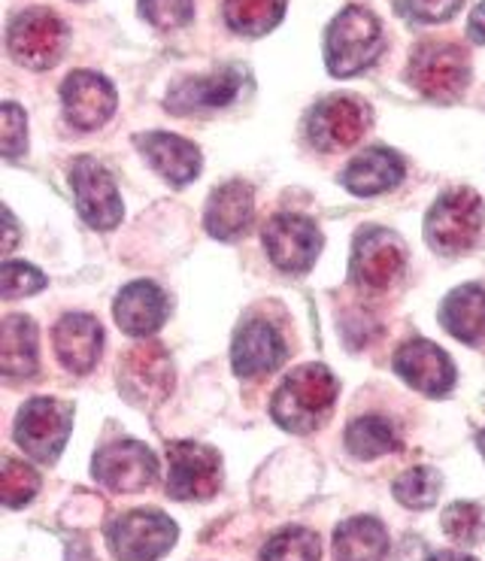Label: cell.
<instances>
[{"instance_id": "cell-1", "label": "cell", "mask_w": 485, "mask_h": 561, "mask_svg": "<svg viewBox=\"0 0 485 561\" xmlns=\"http://www.w3.org/2000/svg\"><path fill=\"white\" fill-rule=\"evenodd\" d=\"M337 392H340V386L328 367L303 365L276 389L270 413H274L276 425L295 431V434H307L325 422L331 407L337 401Z\"/></svg>"}, {"instance_id": "cell-2", "label": "cell", "mask_w": 485, "mask_h": 561, "mask_svg": "<svg viewBox=\"0 0 485 561\" xmlns=\"http://www.w3.org/2000/svg\"><path fill=\"white\" fill-rule=\"evenodd\" d=\"M385 49L380 19L365 7H346L325 31V65L337 79L358 77Z\"/></svg>"}, {"instance_id": "cell-3", "label": "cell", "mask_w": 485, "mask_h": 561, "mask_svg": "<svg viewBox=\"0 0 485 561\" xmlns=\"http://www.w3.org/2000/svg\"><path fill=\"white\" fill-rule=\"evenodd\" d=\"M407 79L425 98L452 104V101H459L471 82V58L459 43L425 39L409 58Z\"/></svg>"}, {"instance_id": "cell-4", "label": "cell", "mask_w": 485, "mask_h": 561, "mask_svg": "<svg viewBox=\"0 0 485 561\" xmlns=\"http://www.w3.org/2000/svg\"><path fill=\"white\" fill-rule=\"evenodd\" d=\"M483 222L485 207L480 195L471 188H455L437 197L425 219V240L440 255H459L480 240Z\"/></svg>"}, {"instance_id": "cell-5", "label": "cell", "mask_w": 485, "mask_h": 561, "mask_svg": "<svg viewBox=\"0 0 485 561\" xmlns=\"http://www.w3.org/2000/svg\"><path fill=\"white\" fill-rule=\"evenodd\" d=\"M7 46L15 61L27 70L53 67L67 49V27L53 10H25L10 22Z\"/></svg>"}, {"instance_id": "cell-6", "label": "cell", "mask_w": 485, "mask_h": 561, "mask_svg": "<svg viewBox=\"0 0 485 561\" xmlns=\"http://www.w3.org/2000/svg\"><path fill=\"white\" fill-rule=\"evenodd\" d=\"M73 428V410L55 398H34L15 416V444L43 465L61 456Z\"/></svg>"}, {"instance_id": "cell-7", "label": "cell", "mask_w": 485, "mask_h": 561, "mask_svg": "<svg viewBox=\"0 0 485 561\" xmlns=\"http://www.w3.org/2000/svg\"><path fill=\"white\" fill-rule=\"evenodd\" d=\"M106 537L118 561H155L176 543V523L158 510H134L109 525Z\"/></svg>"}, {"instance_id": "cell-8", "label": "cell", "mask_w": 485, "mask_h": 561, "mask_svg": "<svg viewBox=\"0 0 485 561\" xmlns=\"http://www.w3.org/2000/svg\"><path fill=\"white\" fill-rule=\"evenodd\" d=\"M70 185H73L79 216L92 228L109 231L122 222V197H118L116 180L101 161L77 158L70 170Z\"/></svg>"}, {"instance_id": "cell-9", "label": "cell", "mask_w": 485, "mask_h": 561, "mask_svg": "<svg viewBox=\"0 0 485 561\" xmlns=\"http://www.w3.org/2000/svg\"><path fill=\"white\" fill-rule=\"evenodd\" d=\"M264 247L270 262L286 274H307L322 252V234L307 216L279 213L264 228Z\"/></svg>"}, {"instance_id": "cell-10", "label": "cell", "mask_w": 485, "mask_h": 561, "mask_svg": "<svg viewBox=\"0 0 485 561\" xmlns=\"http://www.w3.org/2000/svg\"><path fill=\"white\" fill-rule=\"evenodd\" d=\"M171 477L168 492L176 501H207L222 485V461L219 456L197 444H173L168 446Z\"/></svg>"}, {"instance_id": "cell-11", "label": "cell", "mask_w": 485, "mask_h": 561, "mask_svg": "<svg viewBox=\"0 0 485 561\" xmlns=\"http://www.w3.org/2000/svg\"><path fill=\"white\" fill-rule=\"evenodd\" d=\"M118 386L125 398L134 404H158L164 401L173 389V365L171 355L158 343H140L118 367Z\"/></svg>"}, {"instance_id": "cell-12", "label": "cell", "mask_w": 485, "mask_h": 561, "mask_svg": "<svg viewBox=\"0 0 485 561\" xmlns=\"http://www.w3.org/2000/svg\"><path fill=\"white\" fill-rule=\"evenodd\" d=\"M61 104L65 118L79 131H97L113 118L118 94L113 82L92 70H77L61 85Z\"/></svg>"}, {"instance_id": "cell-13", "label": "cell", "mask_w": 485, "mask_h": 561, "mask_svg": "<svg viewBox=\"0 0 485 561\" xmlns=\"http://www.w3.org/2000/svg\"><path fill=\"white\" fill-rule=\"evenodd\" d=\"M365 128H368V113L353 98H325L307 116V137L322 152L349 149L365 137Z\"/></svg>"}, {"instance_id": "cell-14", "label": "cell", "mask_w": 485, "mask_h": 561, "mask_svg": "<svg viewBox=\"0 0 485 561\" xmlns=\"http://www.w3.org/2000/svg\"><path fill=\"white\" fill-rule=\"evenodd\" d=\"M92 470L109 492H143L155 483L158 458L149 446L122 440V444L101 449L94 456Z\"/></svg>"}, {"instance_id": "cell-15", "label": "cell", "mask_w": 485, "mask_h": 561, "mask_svg": "<svg viewBox=\"0 0 485 561\" xmlns=\"http://www.w3.org/2000/svg\"><path fill=\"white\" fill-rule=\"evenodd\" d=\"M246 73L240 67H222L207 77L183 79L168 94V110L173 116H195V113H216L234 101L243 89Z\"/></svg>"}, {"instance_id": "cell-16", "label": "cell", "mask_w": 485, "mask_h": 561, "mask_svg": "<svg viewBox=\"0 0 485 561\" xmlns=\"http://www.w3.org/2000/svg\"><path fill=\"white\" fill-rule=\"evenodd\" d=\"M404 247L389 231H361L353 249V279L368 288H389L404 274Z\"/></svg>"}, {"instance_id": "cell-17", "label": "cell", "mask_w": 485, "mask_h": 561, "mask_svg": "<svg viewBox=\"0 0 485 561\" xmlns=\"http://www.w3.org/2000/svg\"><path fill=\"white\" fill-rule=\"evenodd\" d=\"M394 370L422 394L440 398L455 386V367L431 340H413L394 355Z\"/></svg>"}, {"instance_id": "cell-18", "label": "cell", "mask_w": 485, "mask_h": 561, "mask_svg": "<svg viewBox=\"0 0 485 561\" xmlns=\"http://www.w3.org/2000/svg\"><path fill=\"white\" fill-rule=\"evenodd\" d=\"M282 358H286V343H282L279 331L270 322L252 319L236 331L234 350H231L236 377L252 379L270 374V370L282 365Z\"/></svg>"}, {"instance_id": "cell-19", "label": "cell", "mask_w": 485, "mask_h": 561, "mask_svg": "<svg viewBox=\"0 0 485 561\" xmlns=\"http://www.w3.org/2000/svg\"><path fill=\"white\" fill-rule=\"evenodd\" d=\"M137 149L171 185H188L200 173V149L192 140L176 137V134H140Z\"/></svg>"}, {"instance_id": "cell-20", "label": "cell", "mask_w": 485, "mask_h": 561, "mask_svg": "<svg viewBox=\"0 0 485 561\" xmlns=\"http://www.w3.org/2000/svg\"><path fill=\"white\" fill-rule=\"evenodd\" d=\"M55 353L70 374H89L104 346V328L85 313H70L55 325Z\"/></svg>"}, {"instance_id": "cell-21", "label": "cell", "mask_w": 485, "mask_h": 561, "mask_svg": "<svg viewBox=\"0 0 485 561\" xmlns=\"http://www.w3.org/2000/svg\"><path fill=\"white\" fill-rule=\"evenodd\" d=\"M168 319V298L155 283H131L118 291L116 322L131 337H149Z\"/></svg>"}, {"instance_id": "cell-22", "label": "cell", "mask_w": 485, "mask_h": 561, "mask_svg": "<svg viewBox=\"0 0 485 561\" xmlns=\"http://www.w3.org/2000/svg\"><path fill=\"white\" fill-rule=\"evenodd\" d=\"M255 201L246 183H224L207 201L204 225L216 240H234L252 225Z\"/></svg>"}, {"instance_id": "cell-23", "label": "cell", "mask_w": 485, "mask_h": 561, "mask_svg": "<svg viewBox=\"0 0 485 561\" xmlns=\"http://www.w3.org/2000/svg\"><path fill=\"white\" fill-rule=\"evenodd\" d=\"M404 180V161L392 149L373 146L368 152L355 158L343 173V185L358 197H373L389 192Z\"/></svg>"}, {"instance_id": "cell-24", "label": "cell", "mask_w": 485, "mask_h": 561, "mask_svg": "<svg viewBox=\"0 0 485 561\" xmlns=\"http://www.w3.org/2000/svg\"><path fill=\"white\" fill-rule=\"evenodd\" d=\"M0 370L3 377L25 379L37 370V328L27 316H7L0 325Z\"/></svg>"}, {"instance_id": "cell-25", "label": "cell", "mask_w": 485, "mask_h": 561, "mask_svg": "<svg viewBox=\"0 0 485 561\" xmlns=\"http://www.w3.org/2000/svg\"><path fill=\"white\" fill-rule=\"evenodd\" d=\"M440 322L461 343H480V340H485V288H452L447 300H443V307H440Z\"/></svg>"}, {"instance_id": "cell-26", "label": "cell", "mask_w": 485, "mask_h": 561, "mask_svg": "<svg viewBox=\"0 0 485 561\" xmlns=\"http://www.w3.org/2000/svg\"><path fill=\"white\" fill-rule=\"evenodd\" d=\"M389 535L373 516H355L334 535V561H385Z\"/></svg>"}, {"instance_id": "cell-27", "label": "cell", "mask_w": 485, "mask_h": 561, "mask_svg": "<svg viewBox=\"0 0 485 561\" xmlns=\"http://www.w3.org/2000/svg\"><path fill=\"white\" fill-rule=\"evenodd\" d=\"M286 15V0H224V22L240 37H264Z\"/></svg>"}, {"instance_id": "cell-28", "label": "cell", "mask_w": 485, "mask_h": 561, "mask_svg": "<svg viewBox=\"0 0 485 561\" xmlns=\"http://www.w3.org/2000/svg\"><path fill=\"white\" fill-rule=\"evenodd\" d=\"M346 449L355 458H380L397 449V431L382 416L355 419L346 431Z\"/></svg>"}, {"instance_id": "cell-29", "label": "cell", "mask_w": 485, "mask_h": 561, "mask_svg": "<svg viewBox=\"0 0 485 561\" xmlns=\"http://www.w3.org/2000/svg\"><path fill=\"white\" fill-rule=\"evenodd\" d=\"M319 537L307 528H286L267 540L262 561H319Z\"/></svg>"}, {"instance_id": "cell-30", "label": "cell", "mask_w": 485, "mask_h": 561, "mask_svg": "<svg viewBox=\"0 0 485 561\" xmlns=\"http://www.w3.org/2000/svg\"><path fill=\"white\" fill-rule=\"evenodd\" d=\"M440 495V473L431 468H413L394 480V497L404 507L425 510L431 507Z\"/></svg>"}, {"instance_id": "cell-31", "label": "cell", "mask_w": 485, "mask_h": 561, "mask_svg": "<svg viewBox=\"0 0 485 561\" xmlns=\"http://www.w3.org/2000/svg\"><path fill=\"white\" fill-rule=\"evenodd\" d=\"M443 531L461 547H473L485 540V510L471 501H459L443 513Z\"/></svg>"}, {"instance_id": "cell-32", "label": "cell", "mask_w": 485, "mask_h": 561, "mask_svg": "<svg viewBox=\"0 0 485 561\" xmlns=\"http://www.w3.org/2000/svg\"><path fill=\"white\" fill-rule=\"evenodd\" d=\"M39 492V477L27 468L25 461H3V473H0V495L7 507H22L31 497Z\"/></svg>"}, {"instance_id": "cell-33", "label": "cell", "mask_w": 485, "mask_h": 561, "mask_svg": "<svg viewBox=\"0 0 485 561\" xmlns=\"http://www.w3.org/2000/svg\"><path fill=\"white\" fill-rule=\"evenodd\" d=\"M43 286H46V276L39 274L37 267H31L25 262H3V271H0V295L7 300L37 295Z\"/></svg>"}, {"instance_id": "cell-34", "label": "cell", "mask_w": 485, "mask_h": 561, "mask_svg": "<svg viewBox=\"0 0 485 561\" xmlns=\"http://www.w3.org/2000/svg\"><path fill=\"white\" fill-rule=\"evenodd\" d=\"M140 13L161 31L183 27L195 15V0H140Z\"/></svg>"}, {"instance_id": "cell-35", "label": "cell", "mask_w": 485, "mask_h": 561, "mask_svg": "<svg viewBox=\"0 0 485 561\" xmlns=\"http://www.w3.org/2000/svg\"><path fill=\"white\" fill-rule=\"evenodd\" d=\"M25 134H27V118L25 113L15 104L0 106V149L3 158H19L25 152Z\"/></svg>"}, {"instance_id": "cell-36", "label": "cell", "mask_w": 485, "mask_h": 561, "mask_svg": "<svg viewBox=\"0 0 485 561\" xmlns=\"http://www.w3.org/2000/svg\"><path fill=\"white\" fill-rule=\"evenodd\" d=\"M461 3L464 0H407V10L422 25H437L459 13Z\"/></svg>"}, {"instance_id": "cell-37", "label": "cell", "mask_w": 485, "mask_h": 561, "mask_svg": "<svg viewBox=\"0 0 485 561\" xmlns=\"http://www.w3.org/2000/svg\"><path fill=\"white\" fill-rule=\"evenodd\" d=\"M467 37L473 43H483L485 46V0L471 13V22H467Z\"/></svg>"}, {"instance_id": "cell-38", "label": "cell", "mask_w": 485, "mask_h": 561, "mask_svg": "<svg viewBox=\"0 0 485 561\" xmlns=\"http://www.w3.org/2000/svg\"><path fill=\"white\" fill-rule=\"evenodd\" d=\"M3 222H7V237H3V252L10 255V249L15 247V240H19V234H15V219L10 209H3Z\"/></svg>"}, {"instance_id": "cell-39", "label": "cell", "mask_w": 485, "mask_h": 561, "mask_svg": "<svg viewBox=\"0 0 485 561\" xmlns=\"http://www.w3.org/2000/svg\"><path fill=\"white\" fill-rule=\"evenodd\" d=\"M67 561H94V556L89 552V547H85V543H77V547H70V556H67Z\"/></svg>"}, {"instance_id": "cell-40", "label": "cell", "mask_w": 485, "mask_h": 561, "mask_svg": "<svg viewBox=\"0 0 485 561\" xmlns=\"http://www.w3.org/2000/svg\"><path fill=\"white\" fill-rule=\"evenodd\" d=\"M428 561H476V559H471V556H461V552H434L431 559Z\"/></svg>"}, {"instance_id": "cell-41", "label": "cell", "mask_w": 485, "mask_h": 561, "mask_svg": "<svg viewBox=\"0 0 485 561\" xmlns=\"http://www.w3.org/2000/svg\"><path fill=\"white\" fill-rule=\"evenodd\" d=\"M476 446H480V453L485 458V431H480V437H476Z\"/></svg>"}]
</instances>
